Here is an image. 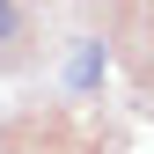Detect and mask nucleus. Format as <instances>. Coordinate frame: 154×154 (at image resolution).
I'll list each match as a JSON object with an SVG mask.
<instances>
[{"label":"nucleus","instance_id":"obj_1","mask_svg":"<svg viewBox=\"0 0 154 154\" xmlns=\"http://www.w3.org/2000/svg\"><path fill=\"white\" fill-rule=\"evenodd\" d=\"M15 29H22V15H15V0H0V44H8Z\"/></svg>","mask_w":154,"mask_h":154}]
</instances>
